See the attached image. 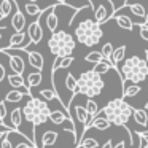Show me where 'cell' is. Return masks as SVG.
Listing matches in <instances>:
<instances>
[{
  "label": "cell",
  "instance_id": "1",
  "mask_svg": "<svg viewBox=\"0 0 148 148\" xmlns=\"http://www.w3.org/2000/svg\"><path fill=\"white\" fill-rule=\"evenodd\" d=\"M119 73L123 77L121 86H123V91H124L126 81H131L132 84H138L142 81H145V78L148 77V64L145 59L138 58V56H131L129 59H126L123 62Z\"/></svg>",
  "mask_w": 148,
  "mask_h": 148
},
{
  "label": "cell",
  "instance_id": "2",
  "mask_svg": "<svg viewBox=\"0 0 148 148\" xmlns=\"http://www.w3.org/2000/svg\"><path fill=\"white\" fill-rule=\"evenodd\" d=\"M134 112H135L134 107L129 105L121 97V99H115V100L107 103L100 110V115H103L115 126H126V123L131 119V116H134Z\"/></svg>",
  "mask_w": 148,
  "mask_h": 148
},
{
  "label": "cell",
  "instance_id": "3",
  "mask_svg": "<svg viewBox=\"0 0 148 148\" xmlns=\"http://www.w3.org/2000/svg\"><path fill=\"white\" fill-rule=\"evenodd\" d=\"M53 110L49 108V105L42 99H37V97H29L26 102V105L23 107V115L30 124L34 126V131H35L37 126L45 124L49 119Z\"/></svg>",
  "mask_w": 148,
  "mask_h": 148
},
{
  "label": "cell",
  "instance_id": "4",
  "mask_svg": "<svg viewBox=\"0 0 148 148\" xmlns=\"http://www.w3.org/2000/svg\"><path fill=\"white\" fill-rule=\"evenodd\" d=\"M75 37L77 40L84 46H96L102 40L103 32L100 29V24L96 23V19H84L75 29Z\"/></svg>",
  "mask_w": 148,
  "mask_h": 148
},
{
  "label": "cell",
  "instance_id": "5",
  "mask_svg": "<svg viewBox=\"0 0 148 148\" xmlns=\"http://www.w3.org/2000/svg\"><path fill=\"white\" fill-rule=\"evenodd\" d=\"M105 88V81L102 80V75L96 73L94 70H86L78 78V91L81 96H86L88 99H94L96 96L102 94Z\"/></svg>",
  "mask_w": 148,
  "mask_h": 148
},
{
  "label": "cell",
  "instance_id": "6",
  "mask_svg": "<svg viewBox=\"0 0 148 148\" xmlns=\"http://www.w3.org/2000/svg\"><path fill=\"white\" fill-rule=\"evenodd\" d=\"M75 38L65 30L54 32L48 40V48L56 58H69L75 49Z\"/></svg>",
  "mask_w": 148,
  "mask_h": 148
},
{
  "label": "cell",
  "instance_id": "7",
  "mask_svg": "<svg viewBox=\"0 0 148 148\" xmlns=\"http://www.w3.org/2000/svg\"><path fill=\"white\" fill-rule=\"evenodd\" d=\"M116 10H115V5L110 2V0H102L97 8L94 10V19H96L97 24H103L107 21H110L113 16H115Z\"/></svg>",
  "mask_w": 148,
  "mask_h": 148
},
{
  "label": "cell",
  "instance_id": "8",
  "mask_svg": "<svg viewBox=\"0 0 148 148\" xmlns=\"http://www.w3.org/2000/svg\"><path fill=\"white\" fill-rule=\"evenodd\" d=\"M40 23H42V14H40V18L37 21H34V23H30L29 26H27L26 34H27L29 42L32 43V45H38L43 38V29H42V26H40Z\"/></svg>",
  "mask_w": 148,
  "mask_h": 148
},
{
  "label": "cell",
  "instance_id": "9",
  "mask_svg": "<svg viewBox=\"0 0 148 148\" xmlns=\"http://www.w3.org/2000/svg\"><path fill=\"white\" fill-rule=\"evenodd\" d=\"M8 83L11 84V86L14 88V89H19V91H23L26 96H29V97H32V92H30V89H29V86H27V83H26V80L23 78V75H18V73H11V75H8Z\"/></svg>",
  "mask_w": 148,
  "mask_h": 148
},
{
  "label": "cell",
  "instance_id": "10",
  "mask_svg": "<svg viewBox=\"0 0 148 148\" xmlns=\"http://www.w3.org/2000/svg\"><path fill=\"white\" fill-rule=\"evenodd\" d=\"M27 58H29V64L30 67L37 69V72H42L45 67V59L38 51H27Z\"/></svg>",
  "mask_w": 148,
  "mask_h": 148
},
{
  "label": "cell",
  "instance_id": "11",
  "mask_svg": "<svg viewBox=\"0 0 148 148\" xmlns=\"http://www.w3.org/2000/svg\"><path fill=\"white\" fill-rule=\"evenodd\" d=\"M5 54H8V53H5ZM8 59H10V67H11V70H13V73L23 75L24 69H26L24 59L21 58V56H14V54H8Z\"/></svg>",
  "mask_w": 148,
  "mask_h": 148
},
{
  "label": "cell",
  "instance_id": "12",
  "mask_svg": "<svg viewBox=\"0 0 148 148\" xmlns=\"http://www.w3.org/2000/svg\"><path fill=\"white\" fill-rule=\"evenodd\" d=\"M75 118H77V121L80 123L81 126H83V131H84V127L88 126V123L91 121V116H89V113H88V110H86V107H81V105H77L75 107ZM83 131H81V134H83ZM81 138V137H80Z\"/></svg>",
  "mask_w": 148,
  "mask_h": 148
},
{
  "label": "cell",
  "instance_id": "13",
  "mask_svg": "<svg viewBox=\"0 0 148 148\" xmlns=\"http://www.w3.org/2000/svg\"><path fill=\"white\" fill-rule=\"evenodd\" d=\"M11 27L14 29L16 34L23 32L24 27H26V18H24V14L19 11V8H18V10L14 11V14L11 16Z\"/></svg>",
  "mask_w": 148,
  "mask_h": 148
},
{
  "label": "cell",
  "instance_id": "14",
  "mask_svg": "<svg viewBox=\"0 0 148 148\" xmlns=\"http://www.w3.org/2000/svg\"><path fill=\"white\" fill-rule=\"evenodd\" d=\"M65 88H67V89L72 92V99L69 100V102H72V100L75 99V96H78V94H80V91H78V80L72 73H69L67 77H65Z\"/></svg>",
  "mask_w": 148,
  "mask_h": 148
},
{
  "label": "cell",
  "instance_id": "15",
  "mask_svg": "<svg viewBox=\"0 0 148 148\" xmlns=\"http://www.w3.org/2000/svg\"><path fill=\"white\" fill-rule=\"evenodd\" d=\"M115 21H116V24H118L119 27H121V29H126V30H132L134 29V26L135 24L132 23V19L129 16H124V14H119L118 11H116L115 13Z\"/></svg>",
  "mask_w": 148,
  "mask_h": 148
},
{
  "label": "cell",
  "instance_id": "16",
  "mask_svg": "<svg viewBox=\"0 0 148 148\" xmlns=\"http://www.w3.org/2000/svg\"><path fill=\"white\" fill-rule=\"evenodd\" d=\"M126 45H121L119 48H116L115 49V53H113V56H112V64H113V67H115V70L119 73V67H118V64L121 61H124V56H126Z\"/></svg>",
  "mask_w": 148,
  "mask_h": 148
},
{
  "label": "cell",
  "instance_id": "17",
  "mask_svg": "<svg viewBox=\"0 0 148 148\" xmlns=\"http://www.w3.org/2000/svg\"><path fill=\"white\" fill-rule=\"evenodd\" d=\"M49 119H51L54 124H62V123L69 121L70 124H75L73 119L70 118V115H65V113H62L61 110H53L51 112V116H49Z\"/></svg>",
  "mask_w": 148,
  "mask_h": 148
},
{
  "label": "cell",
  "instance_id": "18",
  "mask_svg": "<svg viewBox=\"0 0 148 148\" xmlns=\"http://www.w3.org/2000/svg\"><path fill=\"white\" fill-rule=\"evenodd\" d=\"M56 8L54 7H51L49 8V13H48V16H46V26H48V29L51 30L53 34L54 32H58V26H59V19H58V16H56Z\"/></svg>",
  "mask_w": 148,
  "mask_h": 148
},
{
  "label": "cell",
  "instance_id": "19",
  "mask_svg": "<svg viewBox=\"0 0 148 148\" xmlns=\"http://www.w3.org/2000/svg\"><path fill=\"white\" fill-rule=\"evenodd\" d=\"M134 119L138 126H143V127H148V113L145 108H135L134 112Z\"/></svg>",
  "mask_w": 148,
  "mask_h": 148
},
{
  "label": "cell",
  "instance_id": "20",
  "mask_svg": "<svg viewBox=\"0 0 148 148\" xmlns=\"http://www.w3.org/2000/svg\"><path fill=\"white\" fill-rule=\"evenodd\" d=\"M23 118H24V115H23V108H14L13 112L10 113V121H11V127L13 129H18L21 126V123H23Z\"/></svg>",
  "mask_w": 148,
  "mask_h": 148
},
{
  "label": "cell",
  "instance_id": "21",
  "mask_svg": "<svg viewBox=\"0 0 148 148\" xmlns=\"http://www.w3.org/2000/svg\"><path fill=\"white\" fill-rule=\"evenodd\" d=\"M13 8H18V2H14V0H2V3H0V11H2V14H3L5 18L10 16L11 11H13Z\"/></svg>",
  "mask_w": 148,
  "mask_h": 148
},
{
  "label": "cell",
  "instance_id": "22",
  "mask_svg": "<svg viewBox=\"0 0 148 148\" xmlns=\"http://www.w3.org/2000/svg\"><path fill=\"white\" fill-rule=\"evenodd\" d=\"M26 96V94L23 92V91H19V89H11L10 92H7V96H5V102L7 103H18L23 97Z\"/></svg>",
  "mask_w": 148,
  "mask_h": 148
},
{
  "label": "cell",
  "instance_id": "23",
  "mask_svg": "<svg viewBox=\"0 0 148 148\" xmlns=\"http://www.w3.org/2000/svg\"><path fill=\"white\" fill-rule=\"evenodd\" d=\"M42 80H43L42 72H32V73H29V75H27L26 83H27V86H29V89H30V88L38 86V84L42 83Z\"/></svg>",
  "mask_w": 148,
  "mask_h": 148
},
{
  "label": "cell",
  "instance_id": "24",
  "mask_svg": "<svg viewBox=\"0 0 148 148\" xmlns=\"http://www.w3.org/2000/svg\"><path fill=\"white\" fill-rule=\"evenodd\" d=\"M58 132L56 131H46L42 137V143H43V148L45 147H49V145H54L56 140H58Z\"/></svg>",
  "mask_w": 148,
  "mask_h": 148
},
{
  "label": "cell",
  "instance_id": "25",
  "mask_svg": "<svg viewBox=\"0 0 148 148\" xmlns=\"http://www.w3.org/2000/svg\"><path fill=\"white\" fill-rule=\"evenodd\" d=\"M112 69H115L112 62H108V61H105V59H103L102 62H99V64L94 65L92 70L96 72V73H99V75H103V73H107V72H110Z\"/></svg>",
  "mask_w": 148,
  "mask_h": 148
},
{
  "label": "cell",
  "instance_id": "26",
  "mask_svg": "<svg viewBox=\"0 0 148 148\" xmlns=\"http://www.w3.org/2000/svg\"><path fill=\"white\" fill-rule=\"evenodd\" d=\"M38 92H40V96H42L45 100H54V99H58L59 102L64 105V102L61 100V97H59V94H58V91H56V89H42V91H38Z\"/></svg>",
  "mask_w": 148,
  "mask_h": 148
},
{
  "label": "cell",
  "instance_id": "27",
  "mask_svg": "<svg viewBox=\"0 0 148 148\" xmlns=\"http://www.w3.org/2000/svg\"><path fill=\"white\" fill-rule=\"evenodd\" d=\"M24 10H26V13L29 14V16H40V14L45 11L43 8H40L37 3H32V2L26 3V8H24Z\"/></svg>",
  "mask_w": 148,
  "mask_h": 148
},
{
  "label": "cell",
  "instance_id": "28",
  "mask_svg": "<svg viewBox=\"0 0 148 148\" xmlns=\"http://www.w3.org/2000/svg\"><path fill=\"white\" fill-rule=\"evenodd\" d=\"M86 110H88V113H89L91 118H96V116L100 113L99 107H97V102L94 99H88L86 100Z\"/></svg>",
  "mask_w": 148,
  "mask_h": 148
},
{
  "label": "cell",
  "instance_id": "29",
  "mask_svg": "<svg viewBox=\"0 0 148 148\" xmlns=\"http://www.w3.org/2000/svg\"><path fill=\"white\" fill-rule=\"evenodd\" d=\"M84 61L96 65V64H99V62L103 61V56H102V53H100V51H91V53H88V54H86Z\"/></svg>",
  "mask_w": 148,
  "mask_h": 148
},
{
  "label": "cell",
  "instance_id": "30",
  "mask_svg": "<svg viewBox=\"0 0 148 148\" xmlns=\"http://www.w3.org/2000/svg\"><path fill=\"white\" fill-rule=\"evenodd\" d=\"M11 132H21V131H16V129H13V131H5L3 134H2V137H0V148H13V145H11V142H10Z\"/></svg>",
  "mask_w": 148,
  "mask_h": 148
},
{
  "label": "cell",
  "instance_id": "31",
  "mask_svg": "<svg viewBox=\"0 0 148 148\" xmlns=\"http://www.w3.org/2000/svg\"><path fill=\"white\" fill-rule=\"evenodd\" d=\"M140 91H142V88L138 86V84H131V86H127L124 91H123V99H126V97H134V96H137Z\"/></svg>",
  "mask_w": 148,
  "mask_h": 148
},
{
  "label": "cell",
  "instance_id": "32",
  "mask_svg": "<svg viewBox=\"0 0 148 148\" xmlns=\"http://www.w3.org/2000/svg\"><path fill=\"white\" fill-rule=\"evenodd\" d=\"M100 53H102L105 61L112 62V56H113V53H115V48H113L112 43H105V45L102 46V49H100Z\"/></svg>",
  "mask_w": 148,
  "mask_h": 148
},
{
  "label": "cell",
  "instance_id": "33",
  "mask_svg": "<svg viewBox=\"0 0 148 148\" xmlns=\"http://www.w3.org/2000/svg\"><path fill=\"white\" fill-rule=\"evenodd\" d=\"M126 8H129V10H131L135 16H138V18H145V16H147V13H145V7H143V5H140V3H132V5H129V7H126Z\"/></svg>",
  "mask_w": 148,
  "mask_h": 148
},
{
  "label": "cell",
  "instance_id": "34",
  "mask_svg": "<svg viewBox=\"0 0 148 148\" xmlns=\"http://www.w3.org/2000/svg\"><path fill=\"white\" fill-rule=\"evenodd\" d=\"M97 147H99V143H97L96 138H83L75 148H97Z\"/></svg>",
  "mask_w": 148,
  "mask_h": 148
},
{
  "label": "cell",
  "instance_id": "35",
  "mask_svg": "<svg viewBox=\"0 0 148 148\" xmlns=\"http://www.w3.org/2000/svg\"><path fill=\"white\" fill-rule=\"evenodd\" d=\"M7 113H8V110H7V102H5V100H2V102H0V123H3V124H5Z\"/></svg>",
  "mask_w": 148,
  "mask_h": 148
},
{
  "label": "cell",
  "instance_id": "36",
  "mask_svg": "<svg viewBox=\"0 0 148 148\" xmlns=\"http://www.w3.org/2000/svg\"><path fill=\"white\" fill-rule=\"evenodd\" d=\"M138 30H140V37L148 43V26H145V24H138Z\"/></svg>",
  "mask_w": 148,
  "mask_h": 148
},
{
  "label": "cell",
  "instance_id": "37",
  "mask_svg": "<svg viewBox=\"0 0 148 148\" xmlns=\"http://www.w3.org/2000/svg\"><path fill=\"white\" fill-rule=\"evenodd\" d=\"M137 135H138V140H140V143H142V148H148V137H142L138 132H137Z\"/></svg>",
  "mask_w": 148,
  "mask_h": 148
},
{
  "label": "cell",
  "instance_id": "38",
  "mask_svg": "<svg viewBox=\"0 0 148 148\" xmlns=\"http://www.w3.org/2000/svg\"><path fill=\"white\" fill-rule=\"evenodd\" d=\"M5 77H7V72H5V67L2 64H0V83L5 80Z\"/></svg>",
  "mask_w": 148,
  "mask_h": 148
},
{
  "label": "cell",
  "instance_id": "39",
  "mask_svg": "<svg viewBox=\"0 0 148 148\" xmlns=\"http://www.w3.org/2000/svg\"><path fill=\"white\" fill-rule=\"evenodd\" d=\"M102 148H115V147H113V142L112 140H107L105 143L102 145Z\"/></svg>",
  "mask_w": 148,
  "mask_h": 148
},
{
  "label": "cell",
  "instance_id": "40",
  "mask_svg": "<svg viewBox=\"0 0 148 148\" xmlns=\"http://www.w3.org/2000/svg\"><path fill=\"white\" fill-rule=\"evenodd\" d=\"M14 148H32V147H30L29 143H18Z\"/></svg>",
  "mask_w": 148,
  "mask_h": 148
},
{
  "label": "cell",
  "instance_id": "41",
  "mask_svg": "<svg viewBox=\"0 0 148 148\" xmlns=\"http://www.w3.org/2000/svg\"><path fill=\"white\" fill-rule=\"evenodd\" d=\"M115 148H126V142H124V140H121V142H119V143L116 145Z\"/></svg>",
  "mask_w": 148,
  "mask_h": 148
},
{
  "label": "cell",
  "instance_id": "42",
  "mask_svg": "<svg viewBox=\"0 0 148 148\" xmlns=\"http://www.w3.org/2000/svg\"><path fill=\"white\" fill-rule=\"evenodd\" d=\"M129 5H132V0H124V5H123V8H124V7H129Z\"/></svg>",
  "mask_w": 148,
  "mask_h": 148
},
{
  "label": "cell",
  "instance_id": "43",
  "mask_svg": "<svg viewBox=\"0 0 148 148\" xmlns=\"http://www.w3.org/2000/svg\"><path fill=\"white\" fill-rule=\"evenodd\" d=\"M56 2H58V3H62V5L67 3V0H56Z\"/></svg>",
  "mask_w": 148,
  "mask_h": 148
},
{
  "label": "cell",
  "instance_id": "44",
  "mask_svg": "<svg viewBox=\"0 0 148 148\" xmlns=\"http://www.w3.org/2000/svg\"><path fill=\"white\" fill-rule=\"evenodd\" d=\"M145 61H147V64H148V49L145 51Z\"/></svg>",
  "mask_w": 148,
  "mask_h": 148
},
{
  "label": "cell",
  "instance_id": "45",
  "mask_svg": "<svg viewBox=\"0 0 148 148\" xmlns=\"http://www.w3.org/2000/svg\"><path fill=\"white\" fill-rule=\"evenodd\" d=\"M138 134H140L142 137H148V132H145V134H143V132H138Z\"/></svg>",
  "mask_w": 148,
  "mask_h": 148
},
{
  "label": "cell",
  "instance_id": "46",
  "mask_svg": "<svg viewBox=\"0 0 148 148\" xmlns=\"http://www.w3.org/2000/svg\"><path fill=\"white\" fill-rule=\"evenodd\" d=\"M145 26H148V13H147V16H145Z\"/></svg>",
  "mask_w": 148,
  "mask_h": 148
},
{
  "label": "cell",
  "instance_id": "47",
  "mask_svg": "<svg viewBox=\"0 0 148 148\" xmlns=\"http://www.w3.org/2000/svg\"><path fill=\"white\" fill-rule=\"evenodd\" d=\"M2 19H5V16L2 14V11H0V21H2Z\"/></svg>",
  "mask_w": 148,
  "mask_h": 148
},
{
  "label": "cell",
  "instance_id": "48",
  "mask_svg": "<svg viewBox=\"0 0 148 148\" xmlns=\"http://www.w3.org/2000/svg\"><path fill=\"white\" fill-rule=\"evenodd\" d=\"M145 110H147V112H148V102L145 103Z\"/></svg>",
  "mask_w": 148,
  "mask_h": 148
},
{
  "label": "cell",
  "instance_id": "49",
  "mask_svg": "<svg viewBox=\"0 0 148 148\" xmlns=\"http://www.w3.org/2000/svg\"><path fill=\"white\" fill-rule=\"evenodd\" d=\"M138 143H140V142H138ZM135 148H142V143H140V145H138V147H135Z\"/></svg>",
  "mask_w": 148,
  "mask_h": 148
},
{
  "label": "cell",
  "instance_id": "50",
  "mask_svg": "<svg viewBox=\"0 0 148 148\" xmlns=\"http://www.w3.org/2000/svg\"><path fill=\"white\" fill-rule=\"evenodd\" d=\"M29 2H32V3H35V2H37V0H29Z\"/></svg>",
  "mask_w": 148,
  "mask_h": 148
}]
</instances>
